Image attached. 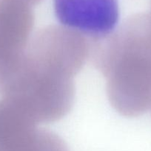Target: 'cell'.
<instances>
[{
	"mask_svg": "<svg viewBox=\"0 0 151 151\" xmlns=\"http://www.w3.org/2000/svg\"><path fill=\"white\" fill-rule=\"evenodd\" d=\"M90 51L88 39L73 29L58 25L39 29L17 68L0 84L3 99L37 125L59 120L72 109L74 77Z\"/></svg>",
	"mask_w": 151,
	"mask_h": 151,
	"instance_id": "cell-1",
	"label": "cell"
},
{
	"mask_svg": "<svg viewBox=\"0 0 151 151\" xmlns=\"http://www.w3.org/2000/svg\"><path fill=\"white\" fill-rule=\"evenodd\" d=\"M92 60L107 81L111 106L127 117L151 109V17L136 13L109 35L90 41Z\"/></svg>",
	"mask_w": 151,
	"mask_h": 151,
	"instance_id": "cell-2",
	"label": "cell"
},
{
	"mask_svg": "<svg viewBox=\"0 0 151 151\" xmlns=\"http://www.w3.org/2000/svg\"><path fill=\"white\" fill-rule=\"evenodd\" d=\"M33 25L32 5L26 0H0V83L19 66Z\"/></svg>",
	"mask_w": 151,
	"mask_h": 151,
	"instance_id": "cell-3",
	"label": "cell"
},
{
	"mask_svg": "<svg viewBox=\"0 0 151 151\" xmlns=\"http://www.w3.org/2000/svg\"><path fill=\"white\" fill-rule=\"evenodd\" d=\"M56 18L90 41L112 33L119 19L118 0H53Z\"/></svg>",
	"mask_w": 151,
	"mask_h": 151,
	"instance_id": "cell-4",
	"label": "cell"
},
{
	"mask_svg": "<svg viewBox=\"0 0 151 151\" xmlns=\"http://www.w3.org/2000/svg\"><path fill=\"white\" fill-rule=\"evenodd\" d=\"M38 131L37 124L5 99L0 101V151H17Z\"/></svg>",
	"mask_w": 151,
	"mask_h": 151,
	"instance_id": "cell-5",
	"label": "cell"
},
{
	"mask_svg": "<svg viewBox=\"0 0 151 151\" xmlns=\"http://www.w3.org/2000/svg\"><path fill=\"white\" fill-rule=\"evenodd\" d=\"M18 151H69L66 143L57 134L38 129L33 138Z\"/></svg>",
	"mask_w": 151,
	"mask_h": 151,
	"instance_id": "cell-6",
	"label": "cell"
},
{
	"mask_svg": "<svg viewBox=\"0 0 151 151\" xmlns=\"http://www.w3.org/2000/svg\"><path fill=\"white\" fill-rule=\"evenodd\" d=\"M150 17H151V12H150Z\"/></svg>",
	"mask_w": 151,
	"mask_h": 151,
	"instance_id": "cell-7",
	"label": "cell"
}]
</instances>
